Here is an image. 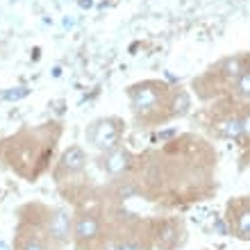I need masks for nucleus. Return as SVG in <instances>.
<instances>
[{
	"instance_id": "obj_2",
	"label": "nucleus",
	"mask_w": 250,
	"mask_h": 250,
	"mask_svg": "<svg viewBox=\"0 0 250 250\" xmlns=\"http://www.w3.org/2000/svg\"><path fill=\"white\" fill-rule=\"evenodd\" d=\"M55 141L57 134L50 137V127H39L34 132H21L19 137H14L9 144H14V155L9 159L12 168L23 175L25 173V164L37 166V173L46 166V159L53 155L55 150Z\"/></svg>"
},
{
	"instance_id": "obj_5",
	"label": "nucleus",
	"mask_w": 250,
	"mask_h": 250,
	"mask_svg": "<svg viewBox=\"0 0 250 250\" xmlns=\"http://www.w3.org/2000/svg\"><path fill=\"white\" fill-rule=\"evenodd\" d=\"M121 134H123V125H121L119 119H100L89 125V130H86L89 144L105 152L119 148Z\"/></svg>"
},
{
	"instance_id": "obj_11",
	"label": "nucleus",
	"mask_w": 250,
	"mask_h": 250,
	"mask_svg": "<svg viewBox=\"0 0 250 250\" xmlns=\"http://www.w3.org/2000/svg\"><path fill=\"white\" fill-rule=\"evenodd\" d=\"M232 96L239 98V100H244V103L250 100V66L239 75L237 82L232 84Z\"/></svg>"
},
{
	"instance_id": "obj_9",
	"label": "nucleus",
	"mask_w": 250,
	"mask_h": 250,
	"mask_svg": "<svg viewBox=\"0 0 250 250\" xmlns=\"http://www.w3.org/2000/svg\"><path fill=\"white\" fill-rule=\"evenodd\" d=\"M230 223L234 225L237 237L250 239V198L237 200L234 205H230Z\"/></svg>"
},
{
	"instance_id": "obj_1",
	"label": "nucleus",
	"mask_w": 250,
	"mask_h": 250,
	"mask_svg": "<svg viewBox=\"0 0 250 250\" xmlns=\"http://www.w3.org/2000/svg\"><path fill=\"white\" fill-rule=\"evenodd\" d=\"M173 89L157 80H146L141 84L130 86L132 112L137 114L139 121L162 123L173 116Z\"/></svg>"
},
{
	"instance_id": "obj_10",
	"label": "nucleus",
	"mask_w": 250,
	"mask_h": 250,
	"mask_svg": "<svg viewBox=\"0 0 250 250\" xmlns=\"http://www.w3.org/2000/svg\"><path fill=\"white\" fill-rule=\"evenodd\" d=\"M216 130L225 139H241L244 125H241V112H228L223 119L216 121Z\"/></svg>"
},
{
	"instance_id": "obj_4",
	"label": "nucleus",
	"mask_w": 250,
	"mask_h": 250,
	"mask_svg": "<svg viewBox=\"0 0 250 250\" xmlns=\"http://www.w3.org/2000/svg\"><path fill=\"white\" fill-rule=\"evenodd\" d=\"M105 239V225L96 211L82 209L73 216V241L78 250H91Z\"/></svg>"
},
{
	"instance_id": "obj_14",
	"label": "nucleus",
	"mask_w": 250,
	"mask_h": 250,
	"mask_svg": "<svg viewBox=\"0 0 250 250\" xmlns=\"http://www.w3.org/2000/svg\"><path fill=\"white\" fill-rule=\"evenodd\" d=\"M159 250H162V248H159Z\"/></svg>"
},
{
	"instance_id": "obj_8",
	"label": "nucleus",
	"mask_w": 250,
	"mask_h": 250,
	"mask_svg": "<svg viewBox=\"0 0 250 250\" xmlns=\"http://www.w3.org/2000/svg\"><path fill=\"white\" fill-rule=\"evenodd\" d=\"M14 250H50V244H48V239L37 228H32L25 221H21Z\"/></svg>"
},
{
	"instance_id": "obj_12",
	"label": "nucleus",
	"mask_w": 250,
	"mask_h": 250,
	"mask_svg": "<svg viewBox=\"0 0 250 250\" xmlns=\"http://www.w3.org/2000/svg\"><path fill=\"white\" fill-rule=\"evenodd\" d=\"M241 125H244V137H250V107L241 109Z\"/></svg>"
},
{
	"instance_id": "obj_13",
	"label": "nucleus",
	"mask_w": 250,
	"mask_h": 250,
	"mask_svg": "<svg viewBox=\"0 0 250 250\" xmlns=\"http://www.w3.org/2000/svg\"><path fill=\"white\" fill-rule=\"evenodd\" d=\"M0 250H7V248H5V246H2V244H0Z\"/></svg>"
},
{
	"instance_id": "obj_7",
	"label": "nucleus",
	"mask_w": 250,
	"mask_h": 250,
	"mask_svg": "<svg viewBox=\"0 0 250 250\" xmlns=\"http://www.w3.org/2000/svg\"><path fill=\"white\" fill-rule=\"evenodd\" d=\"M86 168V152L80 148V146H71L68 150L62 155L60 164L55 168V178L62 180V178H73Z\"/></svg>"
},
{
	"instance_id": "obj_3",
	"label": "nucleus",
	"mask_w": 250,
	"mask_h": 250,
	"mask_svg": "<svg viewBox=\"0 0 250 250\" xmlns=\"http://www.w3.org/2000/svg\"><path fill=\"white\" fill-rule=\"evenodd\" d=\"M23 221L37 228L50 246H64L73 239V216L60 207H41L39 221L32 218H23Z\"/></svg>"
},
{
	"instance_id": "obj_6",
	"label": "nucleus",
	"mask_w": 250,
	"mask_h": 250,
	"mask_svg": "<svg viewBox=\"0 0 250 250\" xmlns=\"http://www.w3.org/2000/svg\"><path fill=\"white\" fill-rule=\"evenodd\" d=\"M100 168L112 175V178H121L125 173H130L134 168V155H132L127 148H114V150H107L103 157H100Z\"/></svg>"
}]
</instances>
